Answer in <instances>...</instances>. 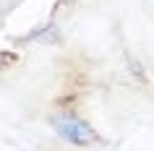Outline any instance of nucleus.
I'll return each mask as SVG.
<instances>
[{
  "label": "nucleus",
  "instance_id": "1",
  "mask_svg": "<svg viewBox=\"0 0 154 151\" xmlns=\"http://www.w3.org/2000/svg\"><path fill=\"white\" fill-rule=\"evenodd\" d=\"M50 125L55 128V133L63 138V141L73 143V146H94L99 143V135L97 130L81 120L79 115H71V112H63V115H55V117L50 120Z\"/></svg>",
  "mask_w": 154,
  "mask_h": 151
},
{
  "label": "nucleus",
  "instance_id": "2",
  "mask_svg": "<svg viewBox=\"0 0 154 151\" xmlns=\"http://www.w3.org/2000/svg\"><path fill=\"white\" fill-rule=\"evenodd\" d=\"M16 63H18V52H13V50H0V73L13 68Z\"/></svg>",
  "mask_w": 154,
  "mask_h": 151
}]
</instances>
